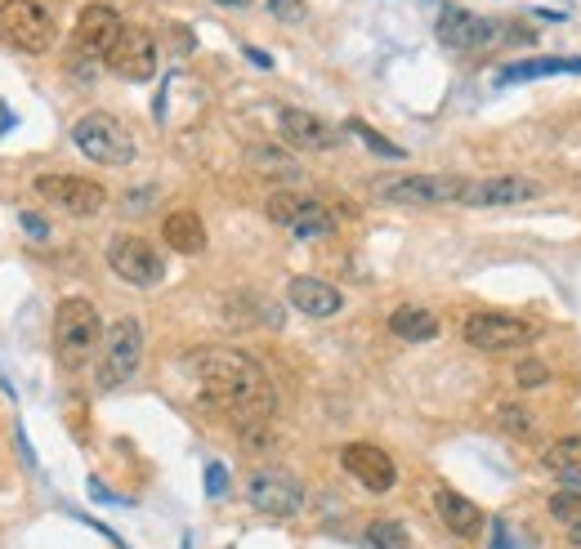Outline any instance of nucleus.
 <instances>
[{
	"instance_id": "obj_31",
	"label": "nucleus",
	"mask_w": 581,
	"mask_h": 549,
	"mask_svg": "<svg viewBox=\"0 0 581 549\" xmlns=\"http://www.w3.org/2000/svg\"><path fill=\"white\" fill-rule=\"evenodd\" d=\"M18 224L27 228V237H32V242H50V224H45L41 215H32V210H23V215H18Z\"/></svg>"
},
{
	"instance_id": "obj_10",
	"label": "nucleus",
	"mask_w": 581,
	"mask_h": 549,
	"mask_svg": "<svg viewBox=\"0 0 581 549\" xmlns=\"http://www.w3.org/2000/svg\"><path fill=\"white\" fill-rule=\"evenodd\" d=\"M36 197L68 210L76 219H90L108 206V188H103L99 179H85V175H41L36 179Z\"/></svg>"
},
{
	"instance_id": "obj_15",
	"label": "nucleus",
	"mask_w": 581,
	"mask_h": 549,
	"mask_svg": "<svg viewBox=\"0 0 581 549\" xmlns=\"http://www.w3.org/2000/svg\"><path fill=\"white\" fill-rule=\"evenodd\" d=\"M497 32L501 27L492 23V18L470 14V9H461V5H447L434 23V36L447 45V50H483Z\"/></svg>"
},
{
	"instance_id": "obj_28",
	"label": "nucleus",
	"mask_w": 581,
	"mask_h": 549,
	"mask_svg": "<svg viewBox=\"0 0 581 549\" xmlns=\"http://www.w3.org/2000/svg\"><path fill=\"white\" fill-rule=\"evenodd\" d=\"M349 130H354V134H358V139H363V143H367V148H371V152H380V157H385V161H403V157H407V152H403V148H398V143H389V139H385V134H376V130H371V125H367V121L349 117Z\"/></svg>"
},
{
	"instance_id": "obj_27",
	"label": "nucleus",
	"mask_w": 581,
	"mask_h": 549,
	"mask_svg": "<svg viewBox=\"0 0 581 549\" xmlns=\"http://www.w3.org/2000/svg\"><path fill=\"white\" fill-rule=\"evenodd\" d=\"M497 425L506 429V433H514V438H528V433L537 429V416H532L523 402H501V407H497Z\"/></svg>"
},
{
	"instance_id": "obj_11",
	"label": "nucleus",
	"mask_w": 581,
	"mask_h": 549,
	"mask_svg": "<svg viewBox=\"0 0 581 549\" xmlns=\"http://www.w3.org/2000/svg\"><path fill=\"white\" fill-rule=\"evenodd\" d=\"M108 268L130 286H157L166 277V259L157 255V246L135 233H121L108 242Z\"/></svg>"
},
{
	"instance_id": "obj_18",
	"label": "nucleus",
	"mask_w": 581,
	"mask_h": 549,
	"mask_svg": "<svg viewBox=\"0 0 581 549\" xmlns=\"http://www.w3.org/2000/svg\"><path fill=\"white\" fill-rule=\"evenodd\" d=\"M287 304L304 317H336L340 308H345V295L331 282H322V277H291Z\"/></svg>"
},
{
	"instance_id": "obj_14",
	"label": "nucleus",
	"mask_w": 581,
	"mask_h": 549,
	"mask_svg": "<svg viewBox=\"0 0 581 549\" xmlns=\"http://www.w3.org/2000/svg\"><path fill=\"white\" fill-rule=\"evenodd\" d=\"M340 465H345L349 478H358V483L367 491H376V496H385V491L398 487L394 456H389L385 447H376V442H349V447L340 451Z\"/></svg>"
},
{
	"instance_id": "obj_16",
	"label": "nucleus",
	"mask_w": 581,
	"mask_h": 549,
	"mask_svg": "<svg viewBox=\"0 0 581 549\" xmlns=\"http://www.w3.org/2000/svg\"><path fill=\"white\" fill-rule=\"evenodd\" d=\"M537 183L523 175H492V179H470L461 192V206L474 210H492V206H523V201L537 197Z\"/></svg>"
},
{
	"instance_id": "obj_17",
	"label": "nucleus",
	"mask_w": 581,
	"mask_h": 549,
	"mask_svg": "<svg viewBox=\"0 0 581 549\" xmlns=\"http://www.w3.org/2000/svg\"><path fill=\"white\" fill-rule=\"evenodd\" d=\"M278 125H282V134H287L291 148H300V152H327V148H336V143H340L336 125L313 117V112H300V108H287L278 117Z\"/></svg>"
},
{
	"instance_id": "obj_20",
	"label": "nucleus",
	"mask_w": 581,
	"mask_h": 549,
	"mask_svg": "<svg viewBox=\"0 0 581 549\" xmlns=\"http://www.w3.org/2000/svg\"><path fill=\"white\" fill-rule=\"evenodd\" d=\"M161 237H166V246L179 250V255H202L206 250V224H202V215H193V210H175V215H166Z\"/></svg>"
},
{
	"instance_id": "obj_2",
	"label": "nucleus",
	"mask_w": 581,
	"mask_h": 549,
	"mask_svg": "<svg viewBox=\"0 0 581 549\" xmlns=\"http://www.w3.org/2000/svg\"><path fill=\"white\" fill-rule=\"evenodd\" d=\"M103 317L85 295H68L54 313V349L68 366H81L94 349H103Z\"/></svg>"
},
{
	"instance_id": "obj_33",
	"label": "nucleus",
	"mask_w": 581,
	"mask_h": 549,
	"mask_svg": "<svg viewBox=\"0 0 581 549\" xmlns=\"http://www.w3.org/2000/svg\"><path fill=\"white\" fill-rule=\"evenodd\" d=\"M215 5H228V9H237V5H251V0H215Z\"/></svg>"
},
{
	"instance_id": "obj_3",
	"label": "nucleus",
	"mask_w": 581,
	"mask_h": 549,
	"mask_svg": "<svg viewBox=\"0 0 581 549\" xmlns=\"http://www.w3.org/2000/svg\"><path fill=\"white\" fill-rule=\"evenodd\" d=\"M59 41V23L36 0H0V45L18 54H50Z\"/></svg>"
},
{
	"instance_id": "obj_19",
	"label": "nucleus",
	"mask_w": 581,
	"mask_h": 549,
	"mask_svg": "<svg viewBox=\"0 0 581 549\" xmlns=\"http://www.w3.org/2000/svg\"><path fill=\"white\" fill-rule=\"evenodd\" d=\"M434 509H438V523H443L452 536H461V541H474V536L483 532V509L474 505L470 496H461V491L438 487Z\"/></svg>"
},
{
	"instance_id": "obj_12",
	"label": "nucleus",
	"mask_w": 581,
	"mask_h": 549,
	"mask_svg": "<svg viewBox=\"0 0 581 549\" xmlns=\"http://www.w3.org/2000/svg\"><path fill=\"white\" fill-rule=\"evenodd\" d=\"M103 63H108V72H117L121 81H152V76H157V36H152L148 27L126 23Z\"/></svg>"
},
{
	"instance_id": "obj_6",
	"label": "nucleus",
	"mask_w": 581,
	"mask_h": 549,
	"mask_svg": "<svg viewBox=\"0 0 581 549\" xmlns=\"http://www.w3.org/2000/svg\"><path fill=\"white\" fill-rule=\"evenodd\" d=\"M461 175H380L371 179V197L394 201V206H443V201H461L465 192Z\"/></svg>"
},
{
	"instance_id": "obj_13",
	"label": "nucleus",
	"mask_w": 581,
	"mask_h": 549,
	"mask_svg": "<svg viewBox=\"0 0 581 549\" xmlns=\"http://www.w3.org/2000/svg\"><path fill=\"white\" fill-rule=\"evenodd\" d=\"M121 14L112 5H103V0H94V5H85L81 14H76V27H72V50L85 54V59H108V50L117 45L121 36Z\"/></svg>"
},
{
	"instance_id": "obj_24",
	"label": "nucleus",
	"mask_w": 581,
	"mask_h": 549,
	"mask_svg": "<svg viewBox=\"0 0 581 549\" xmlns=\"http://www.w3.org/2000/svg\"><path fill=\"white\" fill-rule=\"evenodd\" d=\"M550 518L564 527V536L581 545V491H555L550 496Z\"/></svg>"
},
{
	"instance_id": "obj_25",
	"label": "nucleus",
	"mask_w": 581,
	"mask_h": 549,
	"mask_svg": "<svg viewBox=\"0 0 581 549\" xmlns=\"http://www.w3.org/2000/svg\"><path fill=\"white\" fill-rule=\"evenodd\" d=\"M367 545L371 549H407V527L398 518H376L367 527Z\"/></svg>"
},
{
	"instance_id": "obj_21",
	"label": "nucleus",
	"mask_w": 581,
	"mask_h": 549,
	"mask_svg": "<svg viewBox=\"0 0 581 549\" xmlns=\"http://www.w3.org/2000/svg\"><path fill=\"white\" fill-rule=\"evenodd\" d=\"M389 335H398L407 344H430V340H438V317L421 304H403L389 313Z\"/></svg>"
},
{
	"instance_id": "obj_32",
	"label": "nucleus",
	"mask_w": 581,
	"mask_h": 549,
	"mask_svg": "<svg viewBox=\"0 0 581 549\" xmlns=\"http://www.w3.org/2000/svg\"><path fill=\"white\" fill-rule=\"evenodd\" d=\"M224 487H228V469L206 465V491H211V496H224Z\"/></svg>"
},
{
	"instance_id": "obj_30",
	"label": "nucleus",
	"mask_w": 581,
	"mask_h": 549,
	"mask_svg": "<svg viewBox=\"0 0 581 549\" xmlns=\"http://www.w3.org/2000/svg\"><path fill=\"white\" fill-rule=\"evenodd\" d=\"M273 18H282V23H300L304 18V0H269Z\"/></svg>"
},
{
	"instance_id": "obj_8",
	"label": "nucleus",
	"mask_w": 581,
	"mask_h": 549,
	"mask_svg": "<svg viewBox=\"0 0 581 549\" xmlns=\"http://www.w3.org/2000/svg\"><path fill=\"white\" fill-rule=\"evenodd\" d=\"M461 335H465V344L479 353H523L537 340L528 322H519V317H510V313H488V308L465 317Z\"/></svg>"
},
{
	"instance_id": "obj_22",
	"label": "nucleus",
	"mask_w": 581,
	"mask_h": 549,
	"mask_svg": "<svg viewBox=\"0 0 581 549\" xmlns=\"http://www.w3.org/2000/svg\"><path fill=\"white\" fill-rule=\"evenodd\" d=\"M541 465L550 469V474H559L564 483L581 487V433H573V438H555L541 447Z\"/></svg>"
},
{
	"instance_id": "obj_4",
	"label": "nucleus",
	"mask_w": 581,
	"mask_h": 549,
	"mask_svg": "<svg viewBox=\"0 0 581 549\" xmlns=\"http://www.w3.org/2000/svg\"><path fill=\"white\" fill-rule=\"evenodd\" d=\"M144 362V322L139 317H117L103 335V349H99V366H94V384L103 393L121 389L130 375L139 371Z\"/></svg>"
},
{
	"instance_id": "obj_9",
	"label": "nucleus",
	"mask_w": 581,
	"mask_h": 549,
	"mask_svg": "<svg viewBox=\"0 0 581 549\" xmlns=\"http://www.w3.org/2000/svg\"><path fill=\"white\" fill-rule=\"evenodd\" d=\"M246 500L255 514L269 518H295L304 509V483L291 469H255L246 478Z\"/></svg>"
},
{
	"instance_id": "obj_1",
	"label": "nucleus",
	"mask_w": 581,
	"mask_h": 549,
	"mask_svg": "<svg viewBox=\"0 0 581 549\" xmlns=\"http://www.w3.org/2000/svg\"><path fill=\"white\" fill-rule=\"evenodd\" d=\"M184 371L193 375L197 393H202L211 407L228 411L237 420V429L251 425H269L273 407V384L264 375V366L242 349H224V344H206V349H193L184 358Z\"/></svg>"
},
{
	"instance_id": "obj_29",
	"label": "nucleus",
	"mask_w": 581,
	"mask_h": 549,
	"mask_svg": "<svg viewBox=\"0 0 581 549\" xmlns=\"http://www.w3.org/2000/svg\"><path fill=\"white\" fill-rule=\"evenodd\" d=\"M514 384H519V389H541V384H550V366L537 362V358L514 362Z\"/></svg>"
},
{
	"instance_id": "obj_26",
	"label": "nucleus",
	"mask_w": 581,
	"mask_h": 549,
	"mask_svg": "<svg viewBox=\"0 0 581 549\" xmlns=\"http://www.w3.org/2000/svg\"><path fill=\"white\" fill-rule=\"evenodd\" d=\"M251 166L264 170V175H287V179L300 175V166H295L287 152H282V148H269V143H264V148H251Z\"/></svg>"
},
{
	"instance_id": "obj_23",
	"label": "nucleus",
	"mask_w": 581,
	"mask_h": 549,
	"mask_svg": "<svg viewBox=\"0 0 581 549\" xmlns=\"http://www.w3.org/2000/svg\"><path fill=\"white\" fill-rule=\"evenodd\" d=\"M559 72H581V59H528V63H514V67L501 72V85L537 81V76H559Z\"/></svg>"
},
{
	"instance_id": "obj_5",
	"label": "nucleus",
	"mask_w": 581,
	"mask_h": 549,
	"mask_svg": "<svg viewBox=\"0 0 581 549\" xmlns=\"http://www.w3.org/2000/svg\"><path fill=\"white\" fill-rule=\"evenodd\" d=\"M72 143L99 166H130L139 157L135 134L126 130L112 112H85L72 121Z\"/></svg>"
},
{
	"instance_id": "obj_7",
	"label": "nucleus",
	"mask_w": 581,
	"mask_h": 549,
	"mask_svg": "<svg viewBox=\"0 0 581 549\" xmlns=\"http://www.w3.org/2000/svg\"><path fill=\"white\" fill-rule=\"evenodd\" d=\"M264 215H269L278 228H287L291 237H300V242L336 233V215H331V206H322V201L309 197V192H273V197L264 201Z\"/></svg>"
}]
</instances>
